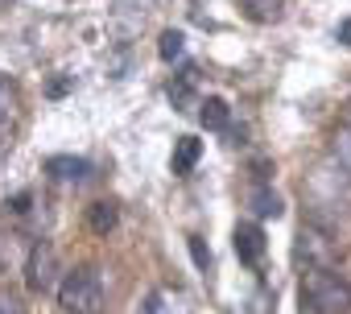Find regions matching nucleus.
Returning <instances> with one entry per match:
<instances>
[{"instance_id": "1", "label": "nucleus", "mask_w": 351, "mask_h": 314, "mask_svg": "<svg viewBox=\"0 0 351 314\" xmlns=\"http://www.w3.org/2000/svg\"><path fill=\"white\" fill-rule=\"evenodd\" d=\"M302 302L314 314H347L351 310V281L335 269H310L302 281Z\"/></svg>"}, {"instance_id": "2", "label": "nucleus", "mask_w": 351, "mask_h": 314, "mask_svg": "<svg viewBox=\"0 0 351 314\" xmlns=\"http://www.w3.org/2000/svg\"><path fill=\"white\" fill-rule=\"evenodd\" d=\"M58 306L62 314H99L104 310V277L95 265H83L58 281Z\"/></svg>"}, {"instance_id": "3", "label": "nucleus", "mask_w": 351, "mask_h": 314, "mask_svg": "<svg viewBox=\"0 0 351 314\" xmlns=\"http://www.w3.org/2000/svg\"><path fill=\"white\" fill-rule=\"evenodd\" d=\"M310 199L314 207H335L339 211V199L351 203V174L335 162V166H318L314 178H310Z\"/></svg>"}, {"instance_id": "4", "label": "nucleus", "mask_w": 351, "mask_h": 314, "mask_svg": "<svg viewBox=\"0 0 351 314\" xmlns=\"http://www.w3.org/2000/svg\"><path fill=\"white\" fill-rule=\"evenodd\" d=\"M25 285L29 293H50L58 285V252L50 240H38L29 248V261H25Z\"/></svg>"}, {"instance_id": "5", "label": "nucleus", "mask_w": 351, "mask_h": 314, "mask_svg": "<svg viewBox=\"0 0 351 314\" xmlns=\"http://www.w3.org/2000/svg\"><path fill=\"white\" fill-rule=\"evenodd\" d=\"M335 240L322 232V228H314V224H302V232H298V261H306L310 269H330V261H335Z\"/></svg>"}, {"instance_id": "6", "label": "nucleus", "mask_w": 351, "mask_h": 314, "mask_svg": "<svg viewBox=\"0 0 351 314\" xmlns=\"http://www.w3.org/2000/svg\"><path fill=\"white\" fill-rule=\"evenodd\" d=\"M232 244H236V256L244 265H261V256H265V232H261V224H236Z\"/></svg>"}, {"instance_id": "7", "label": "nucleus", "mask_w": 351, "mask_h": 314, "mask_svg": "<svg viewBox=\"0 0 351 314\" xmlns=\"http://www.w3.org/2000/svg\"><path fill=\"white\" fill-rule=\"evenodd\" d=\"M46 174H54L58 182H87L91 178V162H83V157H50Z\"/></svg>"}, {"instance_id": "8", "label": "nucleus", "mask_w": 351, "mask_h": 314, "mask_svg": "<svg viewBox=\"0 0 351 314\" xmlns=\"http://www.w3.org/2000/svg\"><path fill=\"white\" fill-rule=\"evenodd\" d=\"M199 157H203V141L199 136H178V145H173V174H191L199 166Z\"/></svg>"}, {"instance_id": "9", "label": "nucleus", "mask_w": 351, "mask_h": 314, "mask_svg": "<svg viewBox=\"0 0 351 314\" xmlns=\"http://www.w3.org/2000/svg\"><path fill=\"white\" fill-rule=\"evenodd\" d=\"M240 9H244L248 21L273 25V21H281V13H285V0H240Z\"/></svg>"}, {"instance_id": "10", "label": "nucleus", "mask_w": 351, "mask_h": 314, "mask_svg": "<svg viewBox=\"0 0 351 314\" xmlns=\"http://www.w3.org/2000/svg\"><path fill=\"white\" fill-rule=\"evenodd\" d=\"M13 116H17V87H13V79L0 75V145L13 132Z\"/></svg>"}, {"instance_id": "11", "label": "nucleus", "mask_w": 351, "mask_h": 314, "mask_svg": "<svg viewBox=\"0 0 351 314\" xmlns=\"http://www.w3.org/2000/svg\"><path fill=\"white\" fill-rule=\"evenodd\" d=\"M248 207H252L256 219H277V215H281V199H277L265 182H256V186L248 191Z\"/></svg>"}, {"instance_id": "12", "label": "nucleus", "mask_w": 351, "mask_h": 314, "mask_svg": "<svg viewBox=\"0 0 351 314\" xmlns=\"http://www.w3.org/2000/svg\"><path fill=\"white\" fill-rule=\"evenodd\" d=\"M87 228H91L95 236H108V232L116 228V203H91V207H87Z\"/></svg>"}, {"instance_id": "13", "label": "nucleus", "mask_w": 351, "mask_h": 314, "mask_svg": "<svg viewBox=\"0 0 351 314\" xmlns=\"http://www.w3.org/2000/svg\"><path fill=\"white\" fill-rule=\"evenodd\" d=\"M199 108H203V112H199V120H203L207 128H228V120H232V112H228V104H223L219 95H211V99H203Z\"/></svg>"}, {"instance_id": "14", "label": "nucleus", "mask_w": 351, "mask_h": 314, "mask_svg": "<svg viewBox=\"0 0 351 314\" xmlns=\"http://www.w3.org/2000/svg\"><path fill=\"white\" fill-rule=\"evenodd\" d=\"M330 157L351 174V124H339V128H335V136H330Z\"/></svg>"}, {"instance_id": "15", "label": "nucleus", "mask_w": 351, "mask_h": 314, "mask_svg": "<svg viewBox=\"0 0 351 314\" xmlns=\"http://www.w3.org/2000/svg\"><path fill=\"white\" fill-rule=\"evenodd\" d=\"M157 54H161L165 62H178V58L186 54V38H182L178 29H165V34H161V46H157Z\"/></svg>"}, {"instance_id": "16", "label": "nucleus", "mask_w": 351, "mask_h": 314, "mask_svg": "<svg viewBox=\"0 0 351 314\" xmlns=\"http://www.w3.org/2000/svg\"><path fill=\"white\" fill-rule=\"evenodd\" d=\"M191 95H195V71H186L178 83H169V99H173V108H191Z\"/></svg>"}, {"instance_id": "17", "label": "nucleus", "mask_w": 351, "mask_h": 314, "mask_svg": "<svg viewBox=\"0 0 351 314\" xmlns=\"http://www.w3.org/2000/svg\"><path fill=\"white\" fill-rule=\"evenodd\" d=\"M186 244H191V256H195V265H199V273H211V248L203 244V236H191Z\"/></svg>"}, {"instance_id": "18", "label": "nucleus", "mask_w": 351, "mask_h": 314, "mask_svg": "<svg viewBox=\"0 0 351 314\" xmlns=\"http://www.w3.org/2000/svg\"><path fill=\"white\" fill-rule=\"evenodd\" d=\"M0 314H25V310H21V293L0 289Z\"/></svg>"}, {"instance_id": "19", "label": "nucleus", "mask_w": 351, "mask_h": 314, "mask_svg": "<svg viewBox=\"0 0 351 314\" xmlns=\"http://www.w3.org/2000/svg\"><path fill=\"white\" fill-rule=\"evenodd\" d=\"M46 91H50V99H58V95H66V91H71V79H54Z\"/></svg>"}, {"instance_id": "20", "label": "nucleus", "mask_w": 351, "mask_h": 314, "mask_svg": "<svg viewBox=\"0 0 351 314\" xmlns=\"http://www.w3.org/2000/svg\"><path fill=\"white\" fill-rule=\"evenodd\" d=\"M335 38H339L343 46H351V17H347V21H339V29H335Z\"/></svg>"}, {"instance_id": "21", "label": "nucleus", "mask_w": 351, "mask_h": 314, "mask_svg": "<svg viewBox=\"0 0 351 314\" xmlns=\"http://www.w3.org/2000/svg\"><path fill=\"white\" fill-rule=\"evenodd\" d=\"M141 314H165V306H161V298L153 293V298H149V302L141 306Z\"/></svg>"}, {"instance_id": "22", "label": "nucleus", "mask_w": 351, "mask_h": 314, "mask_svg": "<svg viewBox=\"0 0 351 314\" xmlns=\"http://www.w3.org/2000/svg\"><path fill=\"white\" fill-rule=\"evenodd\" d=\"M343 124H351V104H347V120H343Z\"/></svg>"}]
</instances>
